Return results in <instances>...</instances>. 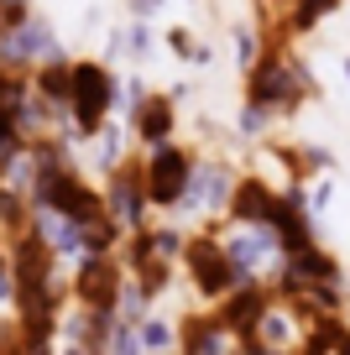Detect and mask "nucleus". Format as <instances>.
<instances>
[{
    "label": "nucleus",
    "instance_id": "2",
    "mask_svg": "<svg viewBox=\"0 0 350 355\" xmlns=\"http://www.w3.org/2000/svg\"><path fill=\"white\" fill-rule=\"evenodd\" d=\"M188 183H194V157L183 146L162 141L152 146V157L142 162V193L152 209H178L188 199Z\"/></svg>",
    "mask_w": 350,
    "mask_h": 355
},
{
    "label": "nucleus",
    "instance_id": "1",
    "mask_svg": "<svg viewBox=\"0 0 350 355\" xmlns=\"http://www.w3.org/2000/svg\"><path fill=\"white\" fill-rule=\"evenodd\" d=\"M183 272H188V282H194V298H204V303H219V298H230V293L241 288V272H235V261H230L225 241L209 235V230L204 235H188Z\"/></svg>",
    "mask_w": 350,
    "mask_h": 355
},
{
    "label": "nucleus",
    "instance_id": "4",
    "mask_svg": "<svg viewBox=\"0 0 350 355\" xmlns=\"http://www.w3.org/2000/svg\"><path fill=\"white\" fill-rule=\"evenodd\" d=\"M126 288V261L121 256H84L74 266V303L89 313H115Z\"/></svg>",
    "mask_w": 350,
    "mask_h": 355
},
{
    "label": "nucleus",
    "instance_id": "7",
    "mask_svg": "<svg viewBox=\"0 0 350 355\" xmlns=\"http://www.w3.org/2000/svg\"><path fill=\"white\" fill-rule=\"evenodd\" d=\"M272 209H277V189L267 183V178H256V173L235 178L230 214H225L230 225H267V220H272Z\"/></svg>",
    "mask_w": 350,
    "mask_h": 355
},
{
    "label": "nucleus",
    "instance_id": "11",
    "mask_svg": "<svg viewBox=\"0 0 350 355\" xmlns=\"http://www.w3.org/2000/svg\"><path fill=\"white\" fill-rule=\"evenodd\" d=\"M47 53V26H22V32H11V42H6V58H37Z\"/></svg>",
    "mask_w": 350,
    "mask_h": 355
},
{
    "label": "nucleus",
    "instance_id": "10",
    "mask_svg": "<svg viewBox=\"0 0 350 355\" xmlns=\"http://www.w3.org/2000/svg\"><path fill=\"white\" fill-rule=\"evenodd\" d=\"M136 340H142V355H167V350H178V324L147 313V319L136 324Z\"/></svg>",
    "mask_w": 350,
    "mask_h": 355
},
{
    "label": "nucleus",
    "instance_id": "9",
    "mask_svg": "<svg viewBox=\"0 0 350 355\" xmlns=\"http://www.w3.org/2000/svg\"><path fill=\"white\" fill-rule=\"evenodd\" d=\"M68 89H74V68H68L63 58H53V63L37 73V100H47V105H68Z\"/></svg>",
    "mask_w": 350,
    "mask_h": 355
},
{
    "label": "nucleus",
    "instance_id": "3",
    "mask_svg": "<svg viewBox=\"0 0 350 355\" xmlns=\"http://www.w3.org/2000/svg\"><path fill=\"white\" fill-rule=\"evenodd\" d=\"M115 105V78L105 73V63H74V89H68V115H74L78 136H99L105 115Z\"/></svg>",
    "mask_w": 350,
    "mask_h": 355
},
{
    "label": "nucleus",
    "instance_id": "8",
    "mask_svg": "<svg viewBox=\"0 0 350 355\" xmlns=\"http://www.w3.org/2000/svg\"><path fill=\"white\" fill-rule=\"evenodd\" d=\"M173 125H178V110H173L167 94H147V100L136 105V115H131L136 141H147V146H162L167 136H173Z\"/></svg>",
    "mask_w": 350,
    "mask_h": 355
},
{
    "label": "nucleus",
    "instance_id": "6",
    "mask_svg": "<svg viewBox=\"0 0 350 355\" xmlns=\"http://www.w3.org/2000/svg\"><path fill=\"white\" fill-rule=\"evenodd\" d=\"M178 355H235V334L215 313H188L178 324Z\"/></svg>",
    "mask_w": 350,
    "mask_h": 355
},
{
    "label": "nucleus",
    "instance_id": "12",
    "mask_svg": "<svg viewBox=\"0 0 350 355\" xmlns=\"http://www.w3.org/2000/svg\"><path fill=\"white\" fill-rule=\"evenodd\" d=\"M335 6H340V0H298L288 21H293V32H308V26H314L319 16H329V11H335Z\"/></svg>",
    "mask_w": 350,
    "mask_h": 355
},
{
    "label": "nucleus",
    "instance_id": "5",
    "mask_svg": "<svg viewBox=\"0 0 350 355\" xmlns=\"http://www.w3.org/2000/svg\"><path fill=\"white\" fill-rule=\"evenodd\" d=\"M272 298H277V293L267 288V282H241V288L230 293V298H219V303H215V319L225 324L235 340H246V334L262 324V313L272 309Z\"/></svg>",
    "mask_w": 350,
    "mask_h": 355
}]
</instances>
